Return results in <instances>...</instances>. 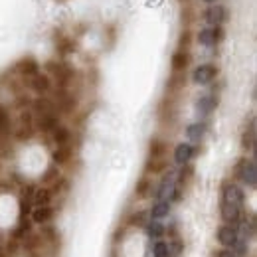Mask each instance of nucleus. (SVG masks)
<instances>
[{"mask_svg": "<svg viewBox=\"0 0 257 257\" xmlns=\"http://www.w3.org/2000/svg\"><path fill=\"white\" fill-rule=\"evenodd\" d=\"M235 176L247 184L249 188H255L257 184V168H255V162L249 161V159H239L237 161V166H235Z\"/></svg>", "mask_w": 257, "mask_h": 257, "instance_id": "f257e3e1", "label": "nucleus"}, {"mask_svg": "<svg viewBox=\"0 0 257 257\" xmlns=\"http://www.w3.org/2000/svg\"><path fill=\"white\" fill-rule=\"evenodd\" d=\"M46 69L56 77L60 89H65V87L69 85V81L73 79V69L67 64H64V62H48V64H46Z\"/></svg>", "mask_w": 257, "mask_h": 257, "instance_id": "f03ea898", "label": "nucleus"}, {"mask_svg": "<svg viewBox=\"0 0 257 257\" xmlns=\"http://www.w3.org/2000/svg\"><path fill=\"white\" fill-rule=\"evenodd\" d=\"M220 216H222L224 224L237 227V224H239L241 218H243V210H241V206H237V204L222 202V204H220Z\"/></svg>", "mask_w": 257, "mask_h": 257, "instance_id": "7ed1b4c3", "label": "nucleus"}, {"mask_svg": "<svg viewBox=\"0 0 257 257\" xmlns=\"http://www.w3.org/2000/svg\"><path fill=\"white\" fill-rule=\"evenodd\" d=\"M216 239L220 241V245H222V247H225V249H231V247L237 243V239H239L237 227L227 225V224H222L220 227H218V231H216Z\"/></svg>", "mask_w": 257, "mask_h": 257, "instance_id": "20e7f679", "label": "nucleus"}, {"mask_svg": "<svg viewBox=\"0 0 257 257\" xmlns=\"http://www.w3.org/2000/svg\"><path fill=\"white\" fill-rule=\"evenodd\" d=\"M216 75H218L216 65H212V64L198 65L192 73V81L196 85H208V83H212V81L216 79Z\"/></svg>", "mask_w": 257, "mask_h": 257, "instance_id": "39448f33", "label": "nucleus"}, {"mask_svg": "<svg viewBox=\"0 0 257 257\" xmlns=\"http://www.w3.org/2000/svg\"><path fill=\"white\" fill-rule=\"evenodd\" d=\"M222 202H229V204H237V206H243L245 202V194L243 190L233 184V182H225L222 186Z\"/></svg>", "mask_w": 257, "mask_h": 257, "instance_id": "423d86ee", "label": "nucleus"}, {"mask_svg": "<svg viewBox=\"0 0 257 257\" xmlns=\"http://www.w3.org/2000/svg\"><path fill=\"white\" fill-rule=\"evenodd\" d=\"M225 18H227V12H225V8L222 4L210 6V8L204 12V20H206L208 24H212V26H220L222 22H225Z\"/></svg>", "mask_w": 257, "mask_h": 257, "instance_id": "0eeeda50", "label": "nucleus"}, {"mask_svg": "<svg viewBox=\"0 0 257 257\" xmlns=\"http://www.w3.org/2000/svg\"><path fill=\"white\" fill-rule=\"evenodd\" d=\"M56 210L52 206H36L32 210V222L34 224H40V225H46L52 222Z\"/></svg>", "mask_w": 257, "mask_h": 257, "instance_id": "6e6552de", "label": "nucleus"}, {"mask_svg": "<svg viewBox=\"0 0 257 257\" xmlns=\"http://www.w3.org/2000/svg\"><path fill=\"white\" fill-rule=\"evenodd\" d=\"M194 147L192 145H188V143H180L176 149H174V162L176 164H180V166H186L190 159L194 157Z\"/></svg>", "mask_w": 257, "mask_h": 257, "instance_id": "1a4fd4ad", "label": "nucleus"}, {"mask_svg": "<svg viewBox=\"0 0 257 257\" xmlns=\"http://www.w3.org/2000/svg\"><path fill=\"white\" fill-rule=\"evenodd\" d=\"M34 113L38 117H46V115H58V107L54 101L50 99H36L34 101Z\"/></svg>", "mask_w": 257, "mask_h": 257, "instance_id": "9d476101", "label": "nucleus"}, {"mask_svg": "<svg viewBox=\"0 0 257 257\" xmlns=\"http://www.w3.org/2000/svg\"><path fill=\"white\" fill-rule=\"evenodd\" d=\"M30 87H32L36 93H46V91H50V87H52V81H50V75H46V73H36L30 77Z\"/></svg>", "mask_w": 257, "mask_h": 257, "instance_id": "9b49d317", "label": "nucleus"}, {"mask_svg": "<svg viewBox=\"0 0 257 257\" xmlns=\"http://www.w3.org/2000/svg\"><path fill=\"white\" fill-rule=\"evenodd\" d=\"M16 69H18V73L20 75H24V77H32V75H36L38 71H40V65H38V62L34 60V58H24V60H20L18 64H16Z\"/></svg>", "mask_w": 257, "mask_h": 257, "instance_id": "f8f14e48", "label": "nucleus"}, {"mask_svg": "<svg viewBox=\"0 0 257 257\" xmlns=\"http://www.w3.org/2000/svg\"><path fill=\"white\" fill-rule=\"evenodd\" d=\"M30 233H32L30 220H28V218H20V220H18V225L12 229V239H16V241H24Z\"/></svg>", "mask_w": 257, "mask_h": 257, "instance_id": "ddd939ff", "label": "nucleus"}, {"mask_svg": "<svg viewBox=\"0 0 257 257\" xmlns=\"http://www.w3.org/2000/svg\"><path fill=\"white\" fill-rule=\"evenodd\" d=\"M166 151H168L166 143L159 137H155L149 145V159H166Z\"/></svg>", "mask_w": 257, "mask_h": 257, "instance_id": "4468645a", "label": "nucleus"}, {"mask_svg": "<svg viewBox=\"0 0 257 257\" xmlns=\"http://www.w3.org/2000/svg\"><path fill=\"white\" fill-rule=\"evenodd\" d=\"M52 198H54V192H52L50 188H46V186H42V188H34L32 204L34 206H50Z\"/></svg>", "mask_w": 257, "mask_h": 257, "instance_id": "2eb2a0df", "label": "nucleus"}, {"mask_svg": "<svg viewBox=\"0 0 257 257\" xmlns=\"http://www.w3.org/2000/svg\"><path fill=\"white\" fill-rule=\"evenodd\" d=\"M196 107H198V113H202V115H210V113L218 107V97H214V95L200 97L198 103H196Z\"/></svg>", "mask_w": 257, "mask_h": 257, "instance_id": "dca6fc26", "label": "nucleus"}, {"mask_svg": "<svg viewBox=\"0 0 257 257\" xmlns=\"http://www.w3.org/2000/svg\"><path fill=\"white\" fill-rule=\"evenodd\" d=\"M168 214H170V202L168 200H159L151 210V220L161 222L162 218H168Z\"/></svg>", "mask_w": 257, "mask_h": 257, "instance_id": "f3484780", "label": "nucleus"}, {"mask_svg": "<svg viewBox=\"0 0 257 257\" xmlns=\"http://www.w3.org/2000/svg\"><path fill=\"white\" fill-rule=\"evenodd\" d=\"M145 233L151 237V239H161L162 235L166 233V227L159 222V220H151L145 224Z\"/></svg>", "mask_w": 257, "mask_h": 257, "instance_id": "a211bd4d", "label": "nucleus"}, {"mask_svg": "<svg viewBox=\"0 0 257 257\" xmlns=\"http://www.w3.org/2000/svg\"><path fill=\"white\" fill-rule=\"evenodd\" d=\"M188 62H190V56H188V52H182V50H178V52L172 56V62H170V65H172V69L178 73V71H184V69H186Z\"/></svg>", "mask_w": 257, "mask_h": 257, "instance_id": "6ab92c4d", "label": "nucleus"}, {"mask_svg": "<svg viewBox=\"0 0 257 257\" xmlns=\"http://www.w3.org/2000/svg\"><path fill=\"white\" fill-rule=\"evenodd\" d=\"M50 135H52V139H54V143H56L58 147H62V145H69V141H71V133H69V128L62 127V125H58V127L50 133Z\"/></svg>", "mask_w": 257, "mask_h": 257, "instance_id": "aec40b11", "label": "nucleus"}, {"mask_svg": "<svg viewBox=\"0 0 257 257\" xmlns=\"http://www.w3.org/2000/svg\"><path fill=\"white\" fill-rule=\"evenodd\" d=\"M52 159H54V162H56V166H62V164H65V162H69V159H71V147H69V145L58 147V149L54 151Z\"/></svg>", "mask_w": 257, "mask_h": 257, "instance_id": "412c9836", "label": "nucleus"}, {"mask_svg": "<svg viewBox=\"0 0 257 257\" xmlns=\"http://www.w3.org/2000/svg\"><path fill=\"white\" fill-rule=\"evenodd\" d=\"M60 125L58 115H46V117H38V128L44 133H52L54 128Z\"/></svg>", "mask_w": 257, "mask_h": 257, "instance_id": "4be33fe9", "label": "nucleus"}, {"mask_svg": "<svg viewBox=\"0 0 257 257\" xmlns=\"http://www.w3.org/2000/svg\"><path fill=\"white\" fill-rule=\"evenodd\" d=\"M243 149L247 151H255V121H249V127L243 133Z\"/></svg>", "mask_w": 257, "mask_h": 257, "instance_id": "5701e85b", "label": "nucleus"}, {"mask_svg": "<svg viewBox=\"0 0 257 257\" xmlns=\"http://www.w3.org/2000/svg\"><path fill=\"white\" fill-rule=\"evenodd\" d=\"M153 192V180L149 176H143L141 180H137V186H135V194L139 198H147L149 194Z\"/></svg>", "mask_w": 257, "mask_h": 257, "instance_id": "b1692460", "label": "nucleus"}, {"mask_svg": "<svg viewBox=\"0 0 257 257\" xmlns=\"http://www.w3.org/2000/svg\"><path fill=\"white\" fill-rule=\"evenodd\" d=\"M58 180H60V168L56 166V164H52V166H48L46 168V172L42 174V184H58Z\"/></svg>", "mask_w": 257, "mask_h": 257, "instance_id": "393cba45", "label": "nucleus"}, {"mask_svg": "<svg viewBox=\"0 0 257 257\" xmlns=\"http://www.w3.org/2000/svg\"><path fill=\"white\" fill-rule=\"evenodd\" d=\"M204 133H206V125L204 123H192V125L186 127V137L190 141H200L204 137Z\"/></svg>", "mask_w": 257, "mask_h": 257, "instance_id": "a878e982", "label": "nucleus"}, {"mask_svg": "<svg viewBox=\"0 0 257 257\" xmlns=\"http://www.w3.org/2000/svg\"><path fill=\"white\" fill-rule=\"evenodd\" d=\"M198 42H200L202 46H206V48H212V46H216V44H218L216 34H214L212 28H206V30H202V32L198 34Z\"/></svg>", "mask_w": 257, "mask_h": 257, "instance_id": "bb28decb", "label": "nucleus"}, {"mask_svg": "<svg viewBox=\"0 0 257 257\" xmlns=\"http://www.w3.org/2000/svg\"><path fill=\"white\" fill-rule=\"evenodd\" d=\"M153 255L155 257H172V251H170V247H168L166 241L157 239L155 245H153Z\"/></svg>", "mask_w": 257, "mask_h": 257, "instance_id": "cd10ccee", "label": "nucleus"}, {"mask_svg": "<svg viewBox=\"0 0 257 257\" xmlns=\"http://www.w3.org/2000/svg\"><path fill=\"white\" fill-rule=\"evenodd\" d=\"M166 166H168L166 159H149V162H147V172L157 174V172L166 170Z\"/></svg>", "mask_w": 257, "mask_h": 257, "instance_id": "c85d7f7f", "label": "nucleus"}, {"mask_svg": "<svg viewBox=\"0 0 257 257\" xmlns=\"http://www.w3.org/2000/svg\"><path fill=\"white\" fill-rule=\"evenodd\" d=\"M8 131H10V115H8V111L0 105V139L6 137Z\"/></svg>", "mask_w": 257, "mask_h": 257, "instance_id": "c756f323", "label": "nucleus"}, {"mask_svg": "<svg viewBox=\"0 0 257 257\" xmlns=\"http://www.w3.org/2000/svg\"><path fill=\"white\" fill-rule=\"evenodd\" d=\"M2 251L6 253V257H18V255H20V241H16V239H10Z\"/></svg>", "mask_w": 257, "mask_h": 257, "instance_id": "7c9ffc66", "label": "nucleus"}, {"mask_svg": "<svg viewBox=\"0 0 257 257\" xmlns=\"http://www.w3.org/2000/svg\"><path fill=\"white\" fill-rule=\"evenodd\" d=\"M231 251L237 257H245L247 255V239H237V243L231 247Z\"/></svg>", "mask_w": 257, "mask_h": 257, "instance_id": "2f4dec72", "label": "nucleus"}, {"mask_svg": "<svg viewBox=\"0 0 257 257\" xmlns=\"http://www.w3.org/2000/svg\"><path fill=\"white\" fill-rule=\"evenodd\" d=\"M128 224L131 225H145L147 224V212H137V214H133V216H131V220H128Z\"/></svg>", "mask_w": 257, "mask_h": 257, "instance_id": "473e14b6", "label": "nucleus"}, {"mask_svg": "<svg viewBox=\"0 0 257 257\" xmlns=\"http://www.w3.org/2000/svg\"><path fill=\"white\" fill-rule=\"evenodd\" d=\"M214 257H237L231 249H220V251H216Z\"/></svg>", "mask_w": 257, "mask_h": 257, "instance_id": "72a5a7b5", "label": "nucleus"}, {"mask_svg": "<svg viewBox=\"0 0 257 257\" xmlns=\"http://www.w3.org/2000/svg\"><path fill=\"white\" fill-rule=\"evenodd\" d=\"M204 2H208V4H216L218 0H204Z\"/></svg>", "mask_w": 257, "mask_h": 257, "instance_id": "f704fd0d", "label": "nucleus"}]
</instances>
